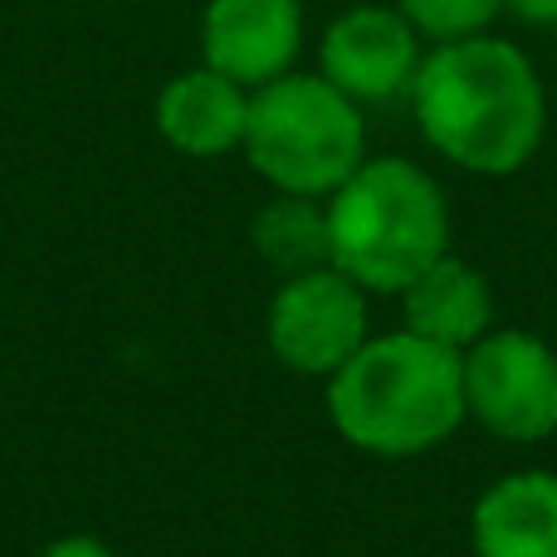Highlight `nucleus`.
<instances>
[{"label":"nucleus","mask_w":557,"mask_h":557,"mask_svg":"<svg viewBox=\"0 0 557 557\" xmlns=\"http://www.w3.org/2000/svg\"><path fill=\"white\" fill-rule=\"evenodd\" d=\"M465 416L509 445H539L557 435V347L529 327L494 323L470 352H460Z\"/></svg>","instance_id":"5"},{"label":"nucleus","mask_w":557,"mask_h":557,"mask_svg":"<svg viewBox=\"0 0 557 557\" xmlns=\"http://www.w3.org/2000/svg\"><path fill=\"white\" fill-rule=\"evenodd\" d=\"M39 557H117V553L108 548L98 533H64V539L45 543V548H39Z\"/></svg>","instance_id":"14"},{"label":"nucleus","mask_w":557,"mask_h":557,"mask_svg":"<svg viewBox=\"0 0 557 557\" xmlns=\"http://www.w3.org/2000/svg\"><path fill=\"white\" fill-rule=\"evenodd\" d=\"M421 54L406 15L386 5H357L323 35V78L352 103H392L411 94Z\"/></svg>","instance_id":"7"},{"label":"nucleus","mask_w":557,"mask_h":557,"mask_svg":"<svg viewBox=\"0 0 557 557\" xmlns=\"http://www.w3.org/2000/svg\"><path fill=\"white\" fill-rule=\"evenodd\" d=\"M411 103L425 143L474 176L529 166L548 133V98L533 64L490 35L435 45L416 69Z\"/></svg>","instance_id":"1"},{"label":"nucleus","mask_w":557,"mask_h":557,"mask_svg":"<svg viewBox=\"0 0 557 557\" xmlns=\"http://www.w3.org/2000/svg\"><path fill=\"white\" fill-rule=\"evenodd\" d=\"M367 337H372L367 288H357L333 264L284 278L264 313V343L274 362L313 382H327Z\"/></svg>","instance_id":"6"},{"label":"nucleus","mask_w":557,"mask_h":557,"mask_svg":"<svg viewBox=\"0 0 557 557\" xmlns=\"http://www.w3.org/2000/svg\"><path fill=\"white\" fill-rule=\"evenodd\" d=\"M474 557H557V470H509L470 509Z\"/></svg>","instance_id":"9"},{"label":"nucleus","mask_w":557,"mask_h":557,"mask_svg":"<svg viewBox=\"0 0 557 557\" xmlns=\"http://www.w3.org/2000/svg\"><path fill=\"white\" fill-rule=\"evenodd\" d=\"M523 20H539V25H557V0H509Z\"/></svg>","instance_id":"15"},{"label":"nucleus","mask_w":557,"mask_h":557,"mask_svg":"<svg viewBox=\"0 0 557 557\" xmlns=\"http://www.w3.org/2000/svg\"><path fill=\"white\" fill-rule=\"evenodd\" d=\"M509 0H401V15L411 20L416 35H431L435 45L470 39L490 25Z\"/></svg>","instance_id":"13"},{"label":"nucleus","mask_w":557,"mask_h":557,"mask_svg":"<svg viewBox=\"0 0 557 557\" xmlns=\"http://www.w3.org/2000/svg\"><path fill=\"white\" fill-rule=\"evenodd\" d=\"M250 94L211 64L176 74L157 98V133L186 157H225L245 147Z\"/></svg>","instance_id":"11"},{"label":"nucleus","mask_w":557,"mask_h":557,"mask_svg":"<svg viewBox=\"0 0 557 557\" xmlns=\"http://www.w3.org/2000/svg\"><path fill=\"white\" fill-rule=\"evenodd\" d=\"M304 39L298 0H211L201 20L206 64L240 88H264L288 74Z\"/></svg>","instance_id":"8"},{"label":"nucleus","mask_w":557,"mask_h":557,"mask_svg":"<svg viewBox=\"0 0 557 557\" xmlns=\"http://www.w3.org/2000/svg\"><path fill=\"white\" fill-rule=\"evenodd\" d=\"M245 157L274 191L327 201L367 162V127L323 74H284L255 88Z\"/></svg>","instance_id":"4"},{"label":"nucleus","mask_w":557,"mask_h":557,"mask_svg":"<svg viewBox=\"0 0 557 557\" xmlns=\"http://www.w3.org/2000/svg\"><path fill=\"white\" fill-rule=\"evenodd\" d=\"M323 401L333 431L372 460L431 455L470 421L460 352L406 327L367 337L323 382Z\"/></svg>","instance_id":"2"},{"label":"nucleus","mask_w":557,"mask_h":557,"mask_svg":"<svg viewBox=\"0 0 557 557\" xmlns=\"http://www.w3.org/2000/svg\"><path fill=\"white\" fill-rule=\"evenodd\" d=\"M333 270L367 294H401L421 270L450 255V211L431 176L406 157L362 162L327 196Z\"/></svg>","instance_id":"3"},{"label":"nucleus","mask_w":557,"mask_h":557,"mask_svg":"<svg viewBox=\"0 0 557 557\" xmlns=\"http://www.w3.org/2000/svg\"><path fill=\"white\" fill-rule=\"evenodd\" d=\"M401 327L450 352H470L494 327V288L460 255H441L401 288Z\"/></svg>","instance_id":"10"},{"label":"nucleus","mask_w":557,"mask_h":557,"mask_svg":"<svg viewBox=\"0 0 557 557\" xmlns=\"http://www.w3.org/2000/svg\"><path fill=\"white\" fill-rule=\"evenodd\" d=\"M250 240H255V255H260L278 278L323 270V264H333L327 201L278 191L270 206H260V215H255V225H250Z\"/></svg>","instance_id":"12"}]
</instances>
